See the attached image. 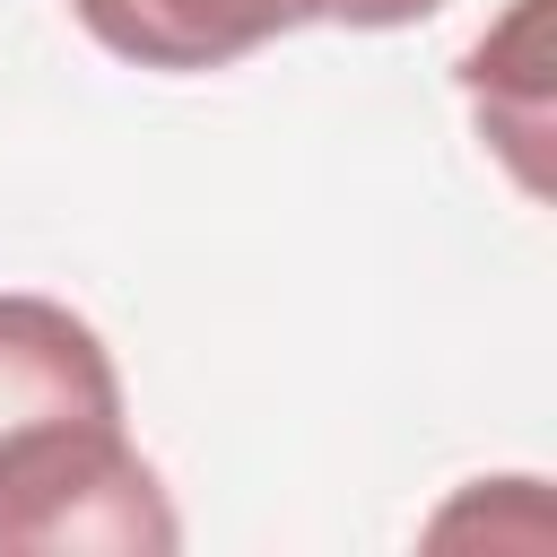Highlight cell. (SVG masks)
<instances>
[{
	"label": "cell",
	"instance_id": "1",
	"mask_svg": "<svg viewBox=\"0 0 557 557\" xmlns=\"http://www.w3.org/2000/svg\"><path fill=\"white\" fill-rule=\"evenodd\" d=\"M183 540L165 479L139 461L122 418L61 426L0 470V557H165Z\"/></svg>",
	"mask_w": 557,
	"mask_h": 557
},
{
	"label": "cell",
	"instance_id": "2",
	"mask_svg": "<svg viewBox=\"0 0 557 557\" xmlns=\"http://www.w3.org/2000/svg\"><path fill=\"white\" fill-rule=\"evenodd\" d=\"M104 418H122V374L96 322H78L52 296H0V470L44 435Z\"/></svg>",
	"mask_w": 557,
	"mask_h": 557
},
{
	"label": "cell",
	"instance_id": "4",
	"mask_svg": "<svg viewBox=\"0 0 557 557\" xmlns=\"http://www.w3.org/2000/svg\"><path fill=\"white\" fill-rule=\"evenodd\" d=\"M444 0H331V17L339 26H418V17H435Z\"/></svg>",
	"mask_w": 557,
	"mask_h": 557
},
{
	"label": "cell",
	"instance_id": "3",
	"mask_svg": "<svg viewBox=\"0 0 557 557\" xmlns=\"http://www.w3.org/2000/svg\"><path fill=\"white\" fill-rule=\"evenodd\" d=\"M78 26L113 52V61H139V70H226L313 17H331V0H70Z\"/></svg>",
	"mask_w": 557,
	"mask_h": 557
}]
</instances>
